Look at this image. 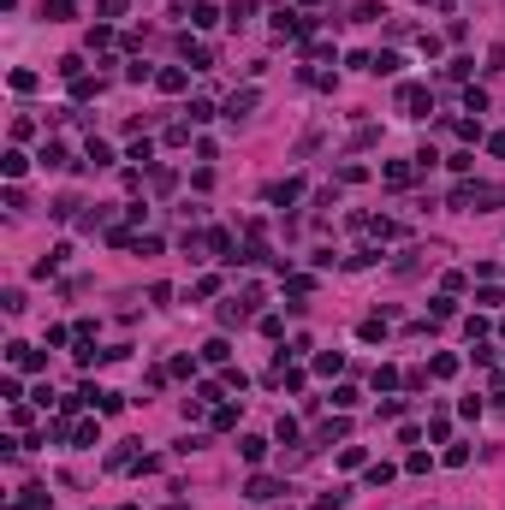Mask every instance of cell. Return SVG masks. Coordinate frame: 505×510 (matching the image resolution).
<instances>
[{"mask_svg":"<svg viewBox=\"0 0 505 510\" xmlns=\"http://www.w3.org/2000/svg\"><path fill=\"white\" fill-rule=\"evenodd\" d=\"M125 12V0H102V18H119Z\"/></svg>","mask_w":505,"mask_h":510,"instance_id":"20","label":"cell"},{"mask_svg":"<svg viewBox=\"0 0 505 510\" xmlns=\"http://www.w3.org/2000/svg\"><path fill=\"white\" fill-rule=\"evenodd\" d=\"M6 510H48V487H24V493H18Z\"/></svg>","mask_w":505,"mask_h":510,"instance_id":"1","label":"cell"},{"mask_svg":"<svg viewBox=\"0 0 505 510\" xmlns=\"http://www.w3.org/2000/svg\"><path fill=\"white\" fill-rule=\"evenodd\" d=\"M399 107H410V113H428V89H422V84H404V89H399Z\"/></svg>","mask_w":505,"mask_h":510,"instance_id":"2","label":"cell"},{"mask_svg":"<svg viewBox=\"0 0 505 510\" xmlns=\"http://www.w3.org/2000/svg\"><path fill=\"white\" fill-rule=\"evenodd\" d=\"M184 59H191L196 72H208V59H214V54H208V48H202V42H191V36H184Z\"/></svg>","mask_w":505,"mask_h":510,"instance_id":"9","label":"cell"},{"mask_svg":"<svg viewBox=\"0 0 505 510\" xmlns=\"http://www.w3.org/2000/svg\"><path fill=\"white\" fill-rule=\"evenodd\" d=\"M488 148H493V155H505V131H493V137H488Z\"/></svg>","mask_w":505,"mask_h":510,"instance_id":"21","label":"cell"},{"mask_svg":"<svg viewBox=\"0 0 505 510\" xmlns=\"http://www.w3.org/2000/svg\"><path fill=\"white\" fill-rule=\"evenodd\" d=\"M72 95H77V101H89V95H102V84H95V77H72Z\"/></svg>","mask_w":505,"mask_h":510,"instance_id":"14","label":"cell"},{"mask_svg":"<svg viewBox=\"0 0 505 510\" xmlns=\"http://www.w3.org/2000/svg\"><path fill=\"white\" fill-rule=\"evenodd\" d=\"M42 18L59 24V18H72V0H42Z\"/></svg>","mask_w":505,"mask_h":510,"instance_id":"12","label":"cell"},{"mask_svg":"<svg viewBox=\"0 0 505 510\" xmlns=\"http://www.w3.org/2000/svg\"><path fill=\"white\" fill-rule=\"evenodd\" d=\"M24 155H18V148H6V155H0V173H6V178H24Z\"/></svg>","mask_w":505,"mask_h":510,"instance_id":"7","label":"cell"},{"mask_svg":"<svg viewBox=\"0 0 505 510\" xmlns=\"http://www.w3.org/2000/svg\"><path fill=\"white\" fill-rule=\"evenodd\" d=\"M36 161H42L48 173H54V166H66V143H42V155H36Z\"/></svg>","mask_w":505,"mask_h":510,"instance_id":"8","label":"cell"},{"mask_svg":"<svg viewBox=\"0 0 505 510\" xmlns=\"http://www.w3.org/2000/svg\"><path fill=\"white\" fill-rule=\"evenodd\" d=\"M297 190H303V184H297V178H285V184L267 190V202H297Z\"/></svg>","mask_w":505,"mask_h":510,"instance_id":"10","label":"cell"},{"mask_svg":"<svg viewBox=\"0 0 505 510\" xmlns=\"http://www.w3.org/2000/svg\"><path fill=\"white\" fill-rule=\"evenodd\" d=\"M250 107H256V89H238L232 101H226V119L238 125V119H250Z\"/></svg>","mask_w":505,"mask_h":510,"instance_id":"3","label":"cell"},{"mask_svg":"<svg viewBox=\"0 0 505 510\" xmlns=\"http://www.w3.org/2000/svg\"><path fill=\"white\" fill-rule=\"evenodd\" d=\"M238 451H244V463H262V457H267V439H238Z\"/></svg>","mask_w":505,"mask_h":510,"instance_id":"6","label":"cell"},{"mask_svg":"<svg viewBox=\"0 0 505 510\" xmlns=\"http://www.w3.org/2000/svg\"><path fill=\"white\" fill-rule=\"evenodd\" d=\"M345 504V493H327V498H315V510H339Z\"/></svg>","mask_w":505,"mask_h":510,"instance_id":"19","label":"cell"},{"mask_svg":"<svg viewBox=\"0 0 505 510\" xmlns=\"http://www.w3.org/2000/svg\"><path fill=\"white\" fill-rule=\"evenodd\" d=\"M226 356H232V344H226V338H208V344H202V362H226Z\"/></svg>","mask_w":505,"mask_h":510,"instance_id":"11","label":"cell"},{"mask_svg":"<svg viewBox=\"0 0 505 510\" xmlns=\"http://www.w3.org/2000/svg\"><path fill=\"white\" fill-rule=\"evenodd\" d=\"M244 18H256V0H232V12H226V24H244Z\"/></svg>","mask_w":505,"mask_h":510,"instance_id":"15","label":"cell"},{"mask_svg":"<svg viewBox=\"0 0 505 510\" xmlns=\"http://www.w3.org/2000/svg\"><path fill=\"white\" fill-rule=\"evenodd\" d=\"M315 368H321V374H339L345 356H339V350H327V356H315Z\"/></svg>","mask_w":505,"mask_h":510,"instance_id":"16","label":"cell"},{"mask_svg":"<svg viewBox=\"0 0 505 510\" xmlns=\"http://www.w3.org/2000/svg\"><path fill=\"white\" fill-rule=\"evenodd\" d=\"M351 18H356V24H374V18H386V12H381V6H374V0H363V6H356Z\"/></svg>","mask_w":505,"mask_h":510,"instance_id":"17","label":"cell"},{"mask_svg":"<svg viewBox=\"0 0 505 510\" xmlns=\"http://www.w3.org/2000/svg\"><path fill=\"white\" fill-rule=\"evenodd\" d=\"M392 475H399V469H392V463H374V469H369V487H386V481H392Z\"/></svg>","mask_w":505,"mask_h":510,"instance_id":"18","label":"cell"},{"mask_svg":"<svg viewBox=\"0 0 505 510\" xmlns=\"http://www.w3.org/2000/svg\"><path fill=\"white\" fill-rule=\"evenodd\" d=\"M84 166H113V148H107L102 137H89V155H84Z\"/></svg>","mask_w":505,"mask_h":510,"instance_id":"5","label":"cell"},{"mask_svg":"<svg viewBox=\"0 0 505 510\" xmlns=\"http://www.w3.org/2000/svg\"><path fill=\"white\" fill-rule=\"evenodd\" d=\"M244 493H250V498H256V504H267V498H280V493H285V487H280V481H267V475H256V481H250V487H244Z\"/></svg>","mask_w":505,"mask_h":510,"instance_id":"4","label":"cell"},{"mask_svg":"<svg viewBox=\"0 0 505 510\" xmlns=\"http://www.w3.org/2000/svg\"><path fill=\"white\" fill-rule=\"evenodd\" d=\"M386 184L404 190V184H410V166H404V161H386Z\"/></svg>","mask_w":505,"mask_h":510,"instance_id":"13","label":"cell"}]
</instances>
